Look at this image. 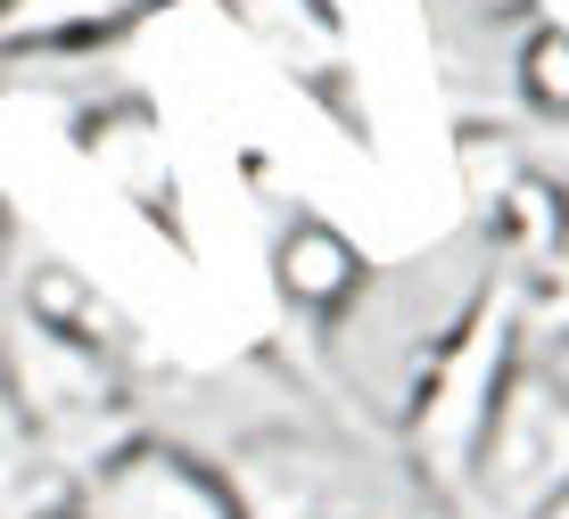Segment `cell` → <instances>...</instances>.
Instances as JSON below:
<instances>
[{
	"instance_id": "obj_10",
	"label": "cell",
	"mask_w": 569,
	"mask_h": 519,
	"mask_svg": "<svg viewBox=\"0 0 569 519\" xmlns=\"http://www.w3.org/2000/svg\"><path fill=\"white\" fill-rule=\"evenodd\" d=\"M545 519H569V487H561V503H553V511H545Z\"/></svg>"
},
{
	"instance_id": "obj_4",
	"label": "cell",
	"mask_w": 569,
	"mask_h": 519,
	"mask_svg": "<svg viewBox=\"0 0 569 519\" xmlns=\"http://www.w3.org/2000/svg\"><path fill=\"white\" fill-rule=\"evenodd\" d=\"M74 511L83 519H248L223 462H199V453H173V446H116L100 470H83Z\"/></svg>"
},
{
	"instance_id": "obj_2",
	"label": "cell",
	"mask_w": 569,
	"mask_h": 519,
	"mask_svg": "<svg viewBox=\"0 0 569 519\" xmlns=\"http://www.w3.org/2000/svg\"><path fill=\"white\" fill-rule=\"evenodd\" d=\"M561 487H569V396L528 355L479 437V453H470L462 487L446 495V519H545L561 503Z\"/></svg>"
},
{
	"instance_id": "obj_8",
	"label": "cell",
	"mask_w": 569,
	"mask_h": 519,
	"mask_svg": "<svg viewBox=\"0 0 569 519\" xmlns=\"http://www.w3.org/2000/svg\"><path fill=\"white\" fill-rule=\"evenodd\" d=\"M520 74H528V99H537L545 116H561V124H569V33H537Z\"/></svg>"
},
{
	"instance_id": "obj_5",
	"label": "cell",
	"mask_w": 569,
	"mask_h": 519,
	"mask_svg": "<svg viewBox=\"0 0 569 519\" xmlns=\"http://www.w3.org/2000/svg\"><path fill=\"white\" fill-rule=\"evenodd\" d=\"M363 272H371L363 248L339 223H322V214H298V223L272 239V289H281V306L306 313V322H322V330L356 306Z\"/></svg>"
},
{
	"instance_id": "obj_7",
	"label": "cell",
	"mask_w": 569,
	"mask_h": 519,
	"mask_svg": "<svg viewBox=\"0 0 569 519\" xmlns=\"http://www.w3.org/2000/svg\"><path fill=\"white\" fill-rule=\"evenodd\" d=\"M528 322H537V330L569 322V214H561V239L528 265Z\"/></svg>"
},
{
	"instance_id": "obj_9",
	"label": "cell",
	"mask_w": 569,
	"mask_h": 519,
	"mask_svg": "<svg viewBox=\"0 0 569 519\" xmlns=\"http://www.w3.org/2000/svg\"><path fill=\"white\" fill-rule=\"evenodd\" d=\"M528 355H537V363L561 379V396H569V322L561 330H537V347H528Z\"/></svg>"
},
{
	"instance_id": "obj_3",
	"label": "cell",
	"mask_w": 569,
	"mask_h": 519,
	"mask_svg": "<svg viewBox=\"0 0 569 519\" xmlns=\"http://www.w3.org/2000/svg\"><path fill=\"white\" fill-rule=\"evenodd\" d=\"M223 478L248 519H388L380 478L356 446L313 429H257L223 453Z\"/></svg>"
},
{
	"instance_id": "obj_6",
	"label": "cell",
	"mask_w": 569,
	"mask_h": 519,
	"mask_svg": "<svg viewBox=\"0 0 569 519\" xmlns=\"http://www.w3.org/2000/svg\"><path fill=\"white\" fill-rule=\"evenodd\" d=\"M173 0H0V50H91Z\"/></svg>"
},
{
	"instance_id": "obj_1",
	"label": "cell",
	"mask_w": 569,
	"mask_h": 519,
	"mask_svg": "<svg viewBox=\"0 0 569 519\" xmlns=\"http://www.w3.org/2000/svg\"><path fill=\"white\" fill-rule=\"evenodd\" d=\"M528 347H537V322H528V272L496 265L479 281V297L462 306V322L429 347V363L413 379V405H405V470L438 495V511H446V495L462 487L470 453H479L487 421H496L512 371L528 363Z\"/></svg>"
},
{
	"instance_id": "obj_11",
	"label": "cell",
	"mask_w": 569,
	"mask_h": 519,
	"mask_svg": "<svg viewBox=\"0 0 569 519\" xmlns=\"http://www.w3.org/2000/svg\"><path fill=\"white\" fill-rule=\"evenodd\" d=\"M74 519H83V511H74Z\"/></svg>"
}]
</instances>
